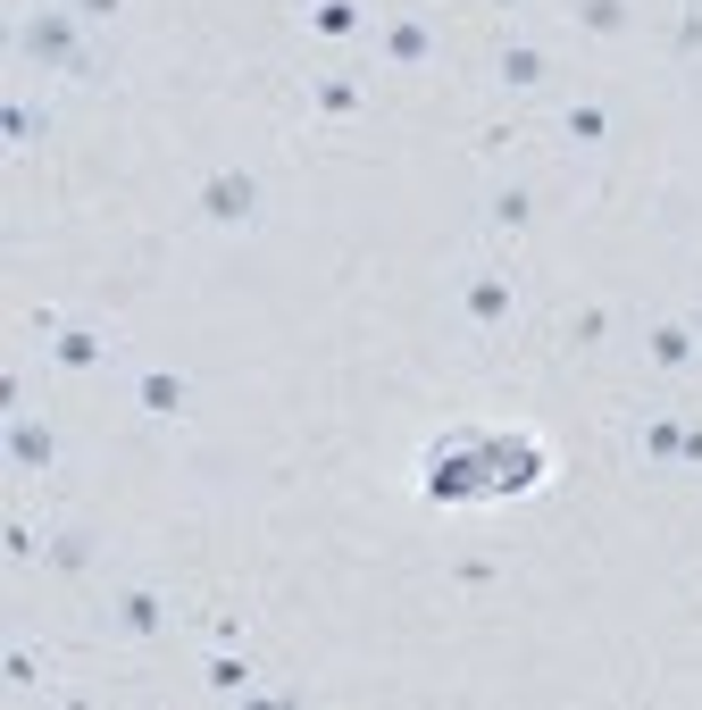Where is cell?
<instances>
[{
    "label": "cell",
    "mask_w": 702,
    "mask_h": 710,
    "mask_svg": "<svg viewBox=\"0 0 702 710\" xmlns=\"http://www.w3.org/2000/svg\"><path fill=\"white\" fill-rule=\"evenodd\" d=\"M585 26H594V34H619V0H585Z\"/></svg>",
    "instance_id": "4"
},
{
    "label": "cell",
    "mask_w": 702,
    "mask_h": 710,
    "mask_svg": "<svg viewBox=\"0 0 702 710\" xmlns=\"http://www.w3.org/2000/svg\"><path fill=\"white\" fill-rule=\"evenodd\" d=\"M101 9H117V0H84V17H101Z\"/></svg>",
    "instance_id": "5"
},
{
    "label": "cell",
    "mask_w": 702,
    "mask_h": 710,
    "mask_svg": "<svg viewBox=\"0 0 702 710\" xmlns=\"http://www.w3.org/2000/svg\"><path fill=\"white\" fill-rule=\"evenodd\" d=\"M468 310H477V318H485V326H494V318H502V310H510V293H502V284H477V293H468Z\"/></svg>",
    "instance_id": "2"
},
{
    "label": "cell",
    "mask_w": 702,
    "mask_h": 710,
    "mask_svg": "<svg viewBox=\"0 0 702 710\" xmlns=\"http://www.w3.org/2000/svg\"><path fill=\"white\" fill-rule=\"evenodd\" d=\"M251 201H260V184H251V176H218V184L201 193V209H209L218 226H243V218H251Z\"/></svg>",
    "instance_id": "1"
},
{
    "label": "cell",
    "mask_w": 702,
    "mask_h": 710,
    "mask_svg": "<svg viewBox=\"0 0 702 710\" xmlns=\"http://www.w3.org/2000/svg\"><path fill=\"white\" fill-rule=\"evenodd\" d=\"M652 360H661V368H686V335H677V326H669V335H652Z\"/></svg>",
    "instance_id": "3"
}]
</instances>
